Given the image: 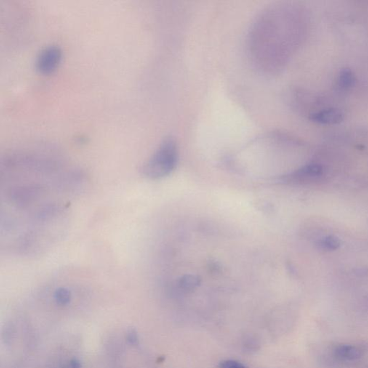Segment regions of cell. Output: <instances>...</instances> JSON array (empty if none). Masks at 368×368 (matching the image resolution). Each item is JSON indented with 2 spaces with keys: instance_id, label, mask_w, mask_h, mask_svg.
I'll return each mask as SVG.
<instances>
[{
  "instance_id": "1",
  "label": "cell",
  "mask_w": 368,
  "mask_h": 368,
  "mask_svg": "<svg viewBox=\"0 0 368 368\" xmlns=\"http://www.w3.org/2000/svg\"><path fill=\"white\" fill-rule=\"evenodd\" d=\"M178 156L179 153L175 140L171 137H166L142 166V175L151 180L168 177L177 166Z\"/></svg>"
},
{
  "instance_id": "2",
  "label": "cell",
  "mask_w": 368,
  "mask_h": 368,
  "mask_svg": "<svg viewBox=\"0 0 368 368\" xmlns=\"http://www.w3.org/2000/svg\"><path fill=\"white\" fill-rule=\"evenodd\" d=\"M62 51L57 46H49L40 51L37 57V71L43 74H49L57 69L61 60Z\"/></svg>"
},
{
  "instance_id": "3",
  "label": "cell",
  "mask_w": 368,
  "mask_h": 368,
  "mask_svg": "<svg viewBox=\"0 0 368 368\" xmlns=\"http://www.w3.org/2000/svg\"><path fill=\"white\" fill-rule=\"evenodd\" d=\"M322 166L319 164H308L304 166L302 169H299L296 172L293 173L291 175L286 177V181L289 182H304L319 177L322 174Z\"/></svg>"
},
{
  "instance_id": "4",
  "label": "cell",
  "mask_w": 368,
  "mask_h": 368,
  "mask_svg": "<svg viewBox=\"0 0 368 368\" xmlns=\"http://www.w3.org/2000/svg\"><path fill=\"white\" fill-rule=\"evenodd\" d=\"M310 119L323 124H338L344 120V114L337 109H329L311 114Z\"/></svg>"
},
{
  "instance_id": "5",
  "label": "cell",
  "mask_w": 368,
  "mask_h": 368,
  "mask_svg": "<svg viewBox=\"0 0 368 368\" xmlns=\"http://www.w3.org/2000/svg\"><path fill=\"white\" fill-rule=\"evenodd\" d=\"M361 355V349L354 345H339L334 350V356L340 361H354Z\"/></svg>"
},
{
  "instance_id": "6",
  "label": "cell",
  "mask_w": 368,
  "mask_h": 368,
  "mask_svg": "<svg viewBox=\"0 0 368 368\" xmlns=\"http://www.w3.org/2000/svg\"><path fill=\"white\" fill-rule=\"evenodd\" d=\"M356 78L353 72L349 68L341 71L338 77V84L342 89H350L355 85Z\"/></svg>"
},
{
  "instance_id": "7",
  "label": "cell",
  "mask_w": 368,
  "mask_h": 368,
  "mask_svg": "<svg viewBox=\"0 0 368 368\" xmlns=\"http://www.w3.org/2000/svg\"><path fill=\"white\" fill-rule=\"evenodd\" d=\"M340 241L334 236H327L318 241L317 246L322 250L333 251L340 247Z\"/></svg>"
},
{
  "instance_id": "8",
  "label": "cell",
  "mask_w": 368,
  "mask_h": 368,
  "mask_svg": "<svg viewBox=\"0 0 368 368\" xmlns=\"http://www.w3.org/2000/svg\"><path fill=\"white\" fill-rule=\"evenodd\" d=\"M54 298L57 305H68L71 301V291L65 287L59 288L54 292Z\"/></svg>"
},
{
  "instance_id": "9",
  "label": "cell",
  "mask_w": 368,
  "mask_h": 368,
  "mask_svg": "<svg viewBox=\"0 0 368 368\" xmlns=\"http://www.w3.org/2000/svg\"><path fill=\"white\" fill-rule=\"evenodd\" d=\"M243 346L245 347V350L251 353V352H255L257 350V347H259V344L255 337H252V336H249V337H247L244 340Z\"/></svg>"
},
{
  "instance_id": "10",
  "label": "cell",
  "mask_w": 368,
  "mask_h": 368,
  "mask_svg": "<svg viewBox=\"0 0 368 368\" xmlns=\"http://www.w3.org/2000/svg\"><path fill=\"white\" fill-rule=\"evenodd\" d=\"M220 368H247L242 363L233 360L221 362Z\"/></svg>"
},
{
  "instance_id": "11",
  "label": "cell",
  "mask_w": 368,
  "mask_h": 368,
  "mask_svg": "<svg viewBox=\"0 0 368 368\" xmlns=\"http://www.w3.org/2000/svg\"><path fill=\"white\" fill-rule=\"evenodd\" d=\"M126 339L130 345H135L138 343V335L135 329H132L128 331Z\"/></svg>"
},
{
  "instance_id": "12",
  "label": "cell",
  "mask_w": 368,
  "mask_h": 368,
  "mask_svg": "<svg viewBox=\"0 0 368 368\" xmlns=\"http://www.w3.org/2000/svg\"><path fill=\"white\" fill-rule=\"evenodd\" d=\"M65 368H81V364L78 360L73 359L70 361Z\"/></svg>"
}]
</instances>
